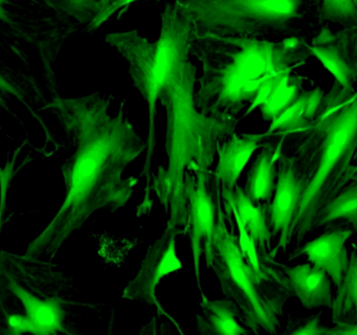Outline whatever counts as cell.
Masks as SVG:
<instances>
[{
  "instance_id": "cb8c5ba5",
  "label": "cell",
  "mask_w": 357,
  "mask_h": 335,
  "mask_svg": "<svg viewBox=\"0 0 357 335\" xmlns=\"http://www.w3.org/2000/svg\"><path fill=\"white\" fill-rule=\"evenodd\" d=\"M321 314L323 311L311 314L307 318H289L283 335H326L327 327L321 326L319 322Z\"/></svg>"
},
{
  "instance_id": "e0dca14e",
  "label": "cell",
  "mask_w": 357,
  "mask_h": 335,
  "mask_svg": "<svg viewBox=\"0 0 357 335\" xmlns=\"http://www.w3.org/2000/svg\"><path fill=\"white\" fill-rule=\"evenodd\" d=\"M286 135L287 134H283L277 144L266 142L248 172L244 192L254 202L267 204L273 199L278 175L275 163L282 152Z\"/></svg>"
},
{
  "instance_id": "7402d4cb",
  "label": "cell",
  "mask_w": 357,
  "mask_h": 335,
  "mask_svg": "<svg viewBox=\"0 0 357 335\" xmlns=\"http://www.w3.org/2000/svg\"><path fill=\"white\" fill-rule=\"evenodd\" d=\"M305 77L294 75L292 71L281 73L268 98L259 106L263 119L273 121L286 110L302 94Z\"/></svg>"
},
{
  "instance_id": "44dd1931",
  "label": "cell",
  "mask_w": 357,
  "mask_h": 335,
  "mask_svg": "<svg viewBox=\"0 0 357 335\" xmlns=\"http://www.w3.org/2000/svg\"><path fill=\"white\" fill-rule=\"evenodd\" d=\"M337 219L346 220L357 228V184L356 180L349 182L331 200L328 201L315 216L311 232Z\"/></svg>"
},
{
  "instance_id": "4fadbf2b",
  "label": "cell",
  "mask_w": 357,
  "mask_h": 335,
  "mask_svg": "<svg viewBox=\"0 0 357 335\" xmlns=\"http://www.w3.org/2000/svg\"><path fill=\"white\" fill-rule=\"evenodd\" d=\"M351 234L350 230L330 228L314 240L296 246L288 255V261L306 255L308 263L326 271L337 290L348 270L349 255L344 244Z\"/></svg>"
},
{
  "instance_id": "484cf974",
  "label": "cell",
  "mask_w": 357,
  "mask_h": 335,
  "mask_svg": "<svg viewBox=\"0 0 357 335\" xmlns=\"http://www.w3.org/2000/svg\"><path fill=\"white\" fill-rule=\"evenodd\" d=\"M9 179H11V169L9 168L1 173L0 172V232L3 228V216L5 211L6 196H7L8 186H9Z\"/></svg>"
},
{
  "instance_id": "5bb4252c",
  "label": "cell",
  "mask_w": 357,
  "mask_h": 335,
  "mask_svg": "<svg viewBox=\"0 0 357 335\" xmlns=\"http://www.w3.org/2000/svg\"><path fill=\"white\" fill-rule=\"evenodd\" d=\"M268 136V133L238 135L233 132L217 146L218 163L213 172L220 188H234L252 153L265 146L266 142L263 140Z\"/></svg>"
},
{
  "instance_id": "30bf717a",
  "label": "cell",
  "mask_w": 357,
  "mask_h": 335,
  "mask_svg": "<svg viewBox=\"0 0 357 335\" xmlns=\"http://www.w3.org/2000/svg\"><path fill=\"white\" fill-rule=\"evenodd\" d=\"M178 230L167 225L164 234L154 241L147 249L145 257L139 266L137 276L129 281L123 291L122 297L145 306H156L158 318L169 314L162 310L156 297V286L167 274L178 271L183 268L181 260L176 255V237Z\"/></svg>"
},
{
  "instance_id": "3957f363",
  "label": "cell",
  "mask_w": 357,
  "mask_h": 335,
  "mask_svg": "<svg viewBox=\"0 0 357 335\" xmlns=\"http://www.w3.org/2000/svg\"><path fill=\"white\" fill-rule=\"evenodd\" d=\"M196 73L191 60L169 83L160 100L166 109V149L168 165L151 173V191L164 207L167 225L188 234L185 181L200 172L212 171L217 146L235 132L238 119L202 114L195 107Z\"/></svg>"
},
{
  "instance_id": "9c48e42d",
  "label": "cell",
  "mask_w": 357,
  "mask_h": 335,
  "mask_svg": "<svg viewBox=\"0 0 357 335\" xmlns=\"http://www.w3.org/2000/svg\"><path fill=\"white\" fill-rule=\"evenodd\" d=\"M188 204V234L191 240L194 271L202 299H206L200 281V257H206V266L210 269L213 253L217 207L220 198V186L215 179L214 172H200L190 176L185 181Z\"/></svg>"
},
{
  "instance_id": "4316f807",
  "label": "cell",
  "mask_w": 357,
  "mask_h": 335,
  "mask_svg": "<svg viewBox=\"0 0 357 335\" xmlns=\"http://www.w3.org/2000/svg\"><path fill=\"white\" fill-rule=\"evenodd\" d=\"M335 326L326 328V335H356L357 322H342Z\"/></svg>"
},
{
  "instance_id": "d4e9b609",
  "label": "cell",
  "mask_w": 357,
  "mask_h": 335,
  "mask_svg": "<svg viewBox=\"0 0 357 335\" xmlns=\"http://www.w3.org/2000/svg\"><path fill=\"white\" fill-rule=\"evenodd\" d=\"M68 6L79 18H89L97 13L98 2L96 0H66Z\"/></svg>"
},
{
  "instance_id": "5b68a950",
  "label": "cell",
  "mask_w": 357,
  "mask_h": 335,
  "mask_svg": "<svg viewBox=\"0 0 357 335\" xmlns=\"http://www.w3.org/2000/svg\"><path fill=\"white\" fill-rule=\"evenodd\" d=\"M196 35L191 14L178 0H168L160 14V33L156 41L144 37L139 29L114 31L106 35V43L114 47L128 62L133 85L149 108V134L147 156L143 173L146 175L145 197L142 209H151V159L155 146L156 104L169 83L190 60L192 39Z\"/></svg>"
},
{
  "instance_id": "83f0119b",
  "label": "cell",
  "mask_w": 357,
  "mask_h": 335,
  "mask_svg": "<svg viewBox=\"0 0 357 335\" xmlns=\"http://www.w3.org/2000/svg\"><path fill=\"white\" fill-rule=\"evenodd\" d=\"M5 15V8H3V0H0V17H3Z\"/></svg>"
},
{
  "instance_id": "9a60e30c",
  "label": "cell",
  "mask_w": 357,
  "mask_h": 335,
  "mask_svg": "<svg viewBox=\"0 0 357 335\" xmlns=\"http://www.w3.org/2000/svg\"><path fill=\"white\" fill-rule=\"evenodd\" d=\"M275 265L285 274L294 297L300 299L306 309L313 308H331V278L326 271L310 263L296 266H288L275 261Z\"/></svg>"
},
{
  "instance_id": "8992f818",
  "label": "cell",
  "mask_w": 357,
  "mask_h": 335,
  "mask_svg": "<svg viewBox=\"0 0 357 335\" xmlns=\"http://www.w3.org/2000/svg\"><path fill=\"white\" fill-rule=\"evenodd\" d=\"M76 293L51 262L0 251V334H72L66 320Z\"/></svg>"
},
{
  "instance_id": "6da1fadb",
  "label": "cell",
  "mask_w": 357,
  "mask_h": 335,
  "mask_svg": "<svg viewBox=\"0 0 357 335\" xmlns=\"http://www.w3.org/2000/svg\"><path fill=\"white\" fill-rule=\"evenodd\" d=\"M112 96L93 92L47 103L66 130L68 156L61 167L66 198L47 228L26 247L24 255L53 260L64 243L91 215L106 209L114 213L132 196L139 178H123L129 165L147 148L125 115L124 103L109 113Z\"/></svg>"
},
{
  "instance_id": "52a82bcc",
  "label": "cell",
  "mask_w": 357,
  "mask_h": 335,
  "mask_svg": "<svg viewBox=\"0 0 357 335\" xmlns=\"http://www.w3.org/2000/svg\"><path fill=\"white\" fill-rule=\"evenodd\" d=\"M221 200L217 207L210 268L216 274L225 299L239 309V320L252 334H279L284 306L294 297L291 287L273 258L263 272H257L244 261L238 239L225 223Z\"/></svg>"
},
{
  "instance_id": "8fae6325",
  "label": "cell",
  "mask_w": 357,
  "mask_h": 335,
  "mask_svg": "<svg viewBox=\"0 0 357 335\" xmlns=\"http://www.w3.org/2000/svg\"><path fill=\"white\" fill-rule=\"evenodd\" d=\"M277 163L275 196L271 202L264 205L265 219L273 240L279 236L277 244L268 253L269 258H275L279 249H283L284 253H287L288 230L304 188V178L296 170L294 157L286 156L281 152Z\"/></svg>"
},
{
  "instance_id": "603a6c76",
  "label": "cell",
  "mask_w": 357,
  "mask_h": 335,
  "mask_svg": "<svg viewBox=\"0 0 357 335\" xmlns=\"http://www.w3.org/2000/svg\"><path fill=\"white\" fill-rule=\"evenodd\" d=\"M319 16L344 27H356L357 0H321Z\"/></svg>"
},
{
  "instance_id": "ac0fdd59",
  "label": "cell",
  "mask_w": 357,
  "mask_h": 335,
  "mask_svg": "<svg viewBox=\"0 0 357 335\" xmlns=\"http://www.w3.org/2000/svg\"><path fill=\"white\" fill-rule=\"evenodd\" d=\"M202 313L196 314L197 332L202 335H248L250 329L239 324V309L229 299H202Z\"/></svg>"
},
{
  "instance_id": "ffe728a7",
  "label": "cell",
  "mask_w": 357,
  "mask_h": 335,
  "mask_svg": "<svg viewBox=\"0 0 357 335\" xmlns=\"http://www.w3.org/2000/svg\"><path fill=\"white\" fill-rule=\"evenodd\" d=\"M332 324L357 322V251L353 248L346 276L332 299Z\"/></svg>"
},
{
  "instance_id": "ba28073f",
  "label": "cell",
  "mask_w": 357,
  "mask_h": 335,
  "mask_svg": "<svg viewBox=\"0 0 357 335\" xmlns=\"http://www.w3.org/2000/svg\"><path fill=\"white\" fill-rule=\"evenodd\" d=\"M191 14L196 36L252 37L289 31L304 17L306 0H178Z\"/></svg>"
},
{
  "instance_id": "d6986e66",
  "label": "cell",
  "mask_w": 357,
  "mask_h": 335,
  "mask_svg": "<svg viewBox=\"0 0 357 335\" xmlns=\"http://www.w3.org/2000/svg\"><path fill=\"white\" fill-rule=\"evenodd\" d=\"M324 94L325 91L321 87H315L312 90H303L300 96L277 119L271 121L266 133L269 135H278L308 129L314 121L315 113Z\"/></svg>"
},
{
  "instance_id": "2e32d148",
  "label": "cell",
  "mask_w": 357,
  "mask_h": 335,
  "mask_svg": "<svg viewBox=\"0 0 357 335\" xmlns=\"http://www.w3.org/2000/svg\"><path fill=\"white\" fill-rule=\"evenodd\" d=\"M220 198L223 203L236 209L242 225L254 241L259 255H268L273 236L267 228L264 203L254 202L237 184L233 188H220Z\"/></svg>"
},
{
  "instance_id": "7a4b0ae2",
  "label": "cell",
  "mask_w": 357,
  "mask_h": 335,
  "mask_svg": "<svg viewBox=\"0 0 357 335\" xmlns=\"http://www.w3.org/2000/svg\"><path fill=\"white\" fill-rule=\"evenodd\" d=\"M189 56L202 65L195 107L202 114L220 119H237L265 80L292 71L312 57L308 43L298 36L268 41L215 35L194 36Z\"/></svg>"
},
{
  "instance_id": "7c38bea8",
  "label": "cell",
  "mask_w": 357,
  "mask_h": 335,
  "mask_svg": "<svg viewBox=\"0 0 357 335\" xmlns=\"http://www.w3.org/2000/svg\"><path fill=\"white\" fill-rule=\"evenodd\" d=\"M356 27L331 31L323 27L308 44L315 57L344 87H354L357 80Z\"/></svg>"
},
{
  "instance_id": "277c9868",
  "label": "cell",
  "mask_w": 357,
  "mask_h": 335,
  "mask_svg": "<svg viewBox=\"0 0 357 335\" xmlns=\"http://www.w3.org/2000/svg\"><path fill=\"white\" fill-rule=\"evenodd\" d=\"M292 155L304 188L288 230L296 246L311 232L319 209L351 180H356L357 94L334 81L324 94L311 127Z\"/></svg>"
}]
</instances>
